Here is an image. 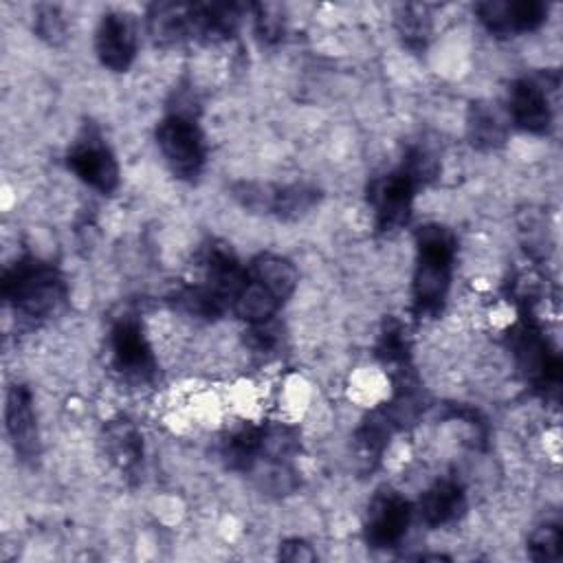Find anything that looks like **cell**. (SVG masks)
<instances>
[{
	"instance_id": "obj_18",
	"label": "cell",
	"mask_w": 563,
	"mask_h": 563,
	"mask_svg": "<svg viewBox=\"0 0 563 563\" xmlns=\"http://www.w3.org/2000/svg\"><path fill=\"white\" fill-rule=\"evenodd\" d=\"M103 449L110 462L125 475L136 473L143 462V438L139 429L125 420H108L103 427Z\"/></svg>"
},
{
	"instance_id": "obj_6",
	"label": "cell",
	"mask_w": 563,
	"mask_h": 563,
	"mask_svg": "<svg viewBox=\"0 0 563 563\" xmlns=\"http://www.w3.org/2000/svg\"><path fill=\"white\" fill-rule=\"evenodd\" d=\"M510 350L526 380L537 389H556L561 380V361L550 347L545 334L526 317L510 330Z\"/></svg>"
},
{
	"instance_id": "obj_14",
	"label": "cell",
	"mask_w": 563,
	"mask_h": 563,
	"mask_svg": "<svg viewBox=\"0 0 563 563\" xmlns=\"http://www.w3.org/2000/svg\"><path fill=\"white\" fill-rule=\"evenodd\" d=\"M200 264L205 271V284L233 308L238 292L246 284V266L240 264L231 244L224 240H209L202 246Z\"/></svg>"
},
{
	"instance_id": "obj_19",
	"label": "cell",
	"mask_w": 563,
	"mask_h": 563,
	"mask_svg": "<svg viewBox=\"0 0 563 563\" xmlns=\"http://www.w3.org/2000/svg\"><path fill=\"white\" fill-rule=\"evenodd\" d=\"M220 457L227 468L251 473L262 457V424L242 422L220 440Z\"/></svg>"
},
{
	"instance_id": "obj_26",
	"label": "cell",
	"mask_w": 563,
	"mask_h": 563,
	"mask_svg": "<svg viewBox=\"0 0 563 563\" xmlns=\"http://www.w3.org/2000/svg\"><path fill=\"white\" fill-rule=\"evenodd\" d=\"M376 356L385 363V365H394L400 372L409 361V347H407V339L402 334V328L398 323H387V328L383 330L378 345H376Z\"/></svg>"
},
{
	"instance_id": "obj_25",
	"label": "cell",
	"mask_w": 563,
	"mask_h": 563,
	"mask_svg": "<svg viewBox=\"0 0 563 563\" xmlns=\"http://www.w3.org/2000/svg\"><path fill=\"white\" fill-rule=\"evenodd\" d=\"M528 556L532 561H559L563 556V532L559 523H543L528 537Z\"/></svg>"
},
{
	"instance_id": "obj_4",
	"label": "cell",
	"mask_w": 563,
	"mask_h": 563,
	"mask_svg": "<svg viewBox=\"0 0 563 563\" xmlns=\"http://www.w3.org/2000/svg\"><path fill=\"white\" fill-rule=\"evenodd\" d=\"M156 145L169 172L180 180H196L207 161L202 130L191 110L176 106L156 125Z\"/></svg>"
},
{
	"instance_id": "obj_13",
	"label": "cell",
	"mask_w": 563,
	"mask_h": 563,
	"mask_svg": "<svg viewBox=\"0 0 563 563\" xmlns=\"http://www.w3.org/2000/svg\"><path fill=\"white\" fill-rule=\"evenodd\" d=\"M4 420L15 455L22 462H35L40 457V433L33 411V396L26 385L15 383L9 387Z\"/></svg>"
},
{
	"instance_id": "obj_21",
	"label": "cell",
	"mask_w": 563,
	"mask_h": 563,
	"mask_svg": "<svg viewBox=\"0 0 563 563\" xmlns=\"http://www.w3.org/2000/svg\"><path fill=\"white\" fill-rule=\"evenodd\" d=\"M394 431H398L394 418L389 416L387 407H378L374 411H369L365 416V420L361 422V427L354 433V442H356V453L358 457L365 462V466L372 471L374 464L380 460L385 446L389 444V438L394 435Z\"/></svg>"
},
{
	"instance_id": "obj_23",
	"label": "cell",
	"mask_w": 563,
	"mask_h": 563,
	"mask_svg": "<svg viewBox=\"0 0 563 563\" xmlns=\"http://www.w3.org/2000/svg\"><path fill=\"white\" fill-rule=\"evenodd\" d=\"M279 308L282 303L262 284L251 279L246 273V284L238 292L231 310L249 325H260V323L273 321Z\"/></svg>"
},
{
	"instance_id": "obj_24",
	"label": "cell",
	"mask_w": 563,
	"mask_h": 563,
	"mask_svg": "<svg viewBox=\"0 0 563 563\" xmlns=\"http://www.w3.org/2000/svg\"><path fill=\"white\" fill-rule=\"evenodd\" d=\"M396 29L407 48L420 53L427 48L431 35V18L420 4H405L396 13Z\"/></svg>"
},
{
	"instance_id": "obj_15",
	"label": "cell",
	"mask_w": 563,
	"mask_h": 563,
	"mask_svg": "<svg viewBox=\"0 0 563 563\" xmlns=\"http://www.w3.org/2000/svg\"><path fill=\"white\" fill-rule=\"evenodd\" d=\"M418 517L429 528H444L460 521L466 512V493L460 479L442 477L418 499Z\"/></svg>"
},
{
	"instance_id": "obj_12",
	"label": "cell",
	"mask_w": 563,
	"mask_h": 563,
	"mask_svg": "<svg viewBox=\"0 0 563 563\" xmlns=\"http://www.w3.org/2000/svg\"><path fill=\"white\" fill-rule=\"evenodd\" d=\"M508 121L528 134H548L552 128V103L548 88L537 77H519L508 90Z\"/></svg>"
},
{
	"instance_id": "obj_1",
	"label": "cell",
	"mask_w": 563,
	"mask_h": 563,
	"mask_svg": "<svg viewBox=\"0 0 563 563\" xmlns=\"http://www.w3.org/2000/svg\"><path fill=\"white\" fill-rule=\"evenodd\" d=\"M438 169L440 161L429 147L409 145L398 167L369 183L367 200L378 233H394L411 220L416 194L438 176Z\"/></svg>"
},
{
	"instance_id": "obj_7",
	"label": "cell",
	"mask_w": 563,
	"mask_h": 563,
	"mask_svg": "<svg viewBox=\"0 0 563 563\" xmlns=\"http://www.w3.org/2000/svg\"><path fill=\"white\" fill-rule=\"evenodd\" d=\"M413 506L391 486H380L365 510L363 521V537L365 543L374 550H389L396 548L411 523Z\"/></svg>"
},
{
	"instance_id": "obj_20",
	"label": "cell",
	"mask_w": 563,
	"mask_h": 563,
	"mask_svg": "<svg viewBox=\"0 0 563 563\" xmlns=\"http://www.w3.org/2000/svg\"><path fill=\"white\" fill-rule=\"evenodd\" d=\"M321 200V191L308 183H290V185H273L268 191L266 216H275L284 222H295L308 216Z\"/></svg>"
},
{
	"instance_id": "obj_27",
	"label": "cell",
	"mask_w": 563,
	"mask_h": 563,
	"mask_svg": "<svg viewBox=\"0 0 563 563\" xmlns=\"http://www.w3.org/2000/svg\"><path fill=\"white\" fill-rule=\"evenodd\" d=\"M255 33L264 44H275L286 33V18L277 4H253Z\"/></svg>"
},
{
	"instance_id": "obj_28",
	"label": "cell",
	"mask_w": 563,
	"mask_h": 563,
	"mask_svg": "<svg viewBox=\"0 0 563 563\" xmlns=\"http://www.w3.org/2000/svg\"><path fill=\"white\" fill-rule=\"evenodd\" d=\"M33 31L40 40H44L51 46H57L66 40V22L62 18L59 7L55 4H40L35 9V22Z\"/></svg>"
},
{
	"instance_id": "obj_11",
	"label": "cell",
	"mask_w": 563,
	"mask_h": 563,
	"mask_svg": "<svg viewBox=\"0 0 563 563\" xmlns=\"http://www.w3.org/2000/svg\"><path fill=\"white\" fill-rule=\"evenodd\" d=\"M147 33L156 46H174L189 40L202 42V2L150 4Z\"/></svg>"
},
{
	"instance_id": "obj_2",
	"label": "cell",
	"mask_w": 563,
	"mask_h": 563,
	"mask_svg": "<svg viewBox=\"0 0 563 563\" xmlns=\"http://www.w3.org/2000/svg\"><path fill=\"white\" fill-rule=\"evenodd\" d=\"M0 288L7 306L29 328L51 319L68 297L59 268L35 255L11 262L2 273Z\"/></svg>"
},
{
	"instance_id": "obj_5",
	"label": "cell",
	"mask_w": 563,
	"mask_h": 563,
	"mask_svg": "<svg viewBox=\"0 0 563 563\" xmlns=\"http://www.w3.org/2000/svg\"><path fill=\"white\" fill-rule=\"evenodd\" d=\"M66 165L84 185L103 196L114 194L119 187L121 172L117 156L92 123H86L77 139L70 143L66 152Z\"/></svg>"
},
{
	"instance_id": "obj_29",
	"label": "cell",
	"mask_w": 563,
	"mask_h": 563,
	"mask_svg": "<svg viewBox=\"0 0 563 563\" xmlns=\"http://www.w3.org/2000/svg\"><path fill=\"white\" fill-rule=\"evenodd\" d=\"M279 559L290 563H308V561H317V552L312 550L310 543L295 537V539H286L279 545Z\"/></svg>"
},
{
	"instance_id": "obj_8",
	"label": "cell",
	"mask_w": 563,
	"mask_h": 563,
	"mask_svg": "<svg viewBox=\"0 0 563 563\" xmlns=\"http://www.w3.org/2000/svg\"><path fill=\"white\" fill-rule=\"evenodd\" d=\"M110 352L114 369L130 383H152L156 356L145 336L143 323L134 314H123L112 323Z\"/></svg>"
},
{
	"instance_id": "obj_22",
	"label": "cell",
	"mask_w": 563,
	"mask_h": 563,
	"mask_svg": "<svg viewBox=\"0 0 563 563\" xmlns=\"http://www.w3.org/2000/svg\"><path fill=\"white\" fill-rule=\"evenodd\" d=\"M172 306L189 317L205 319V321H216L220 319L231 306L207 284H194V286H183L172 295Z\"/></svg>"
},
{
	"instance_id": "obj_3",
	"label": "cell",
	"mask_w": 563,
	"mask_h": 563,
	"mask_svg": "<svg viewBox=\"0 0 563 563\" xmlns=\"http://www.w3.org/2000/svg\"><path fill=\"white\" fill-rule=\"evenodd\" d=\"M457 240L444 224L429 222L416 231V268L411 310L418 319H435L446 306Z\"/></svg>"
},
{
	"instance_id": "obj_17",
	"label": "cell",
	"mask_w": 563,
	"mask_h": 563,
	"mask_svg": "<svg viewBox=\"0 0 563 563\" xmlns=\"http://www.w3.org/2000/svg\"><path fill=\"white\" fill-rule=\"evenodd\" d=\"M246 273L251 279L262 284L282 306L292 297L299 282V273L295 264L288 257L277 253L255 255L246 266Z\"/></svg>"
},
{
	"instance_id": "obj_9",
	"label": "cell",
	"mask_w": 563,
	"mask_h": 563,
	"mask_svg": "<svg viewBox=\"0 0 563 563\" xmlns=\"http://www.w3.org/2000/svg\"><path fill=\"white\" fill-rule=\"evenodd\" d=\"M139 26L130 11H108L95 31V53L103 68L125 73L136 59Z\"/></svg>"
},
{
	"instance_id": "obj_16",
	"label": "cell",
	"mask_w": 563,
	"mask_h": 563,
	"mask_svg": "<svg viewBox=\"0 0 563 563\" xmlns=\"http://www.w3.org/2000/svg\"><path fill=\"white\" fill-rule=\"evenodd\" d=\"M510 121L490 101H473L466 112V136L475 150H497L508 141Z\"/></svg>"
},
{
	"instance_id": "obj_10",
	"label": "cell",
	"mask_w": 563,
	"mask_h": 563,
	"mask_svg": "<svg viewBox=\"0 0 563 563\" xmlns=\"http://www.w3.org/2000/svg\"><path fill=\"white\" fill-rule=\"evenodd\" d=\"M548 11L541 0H484L475 4L477 20L495 37L532 33L548 20Z\"/></svg>"
}]
</instances>
